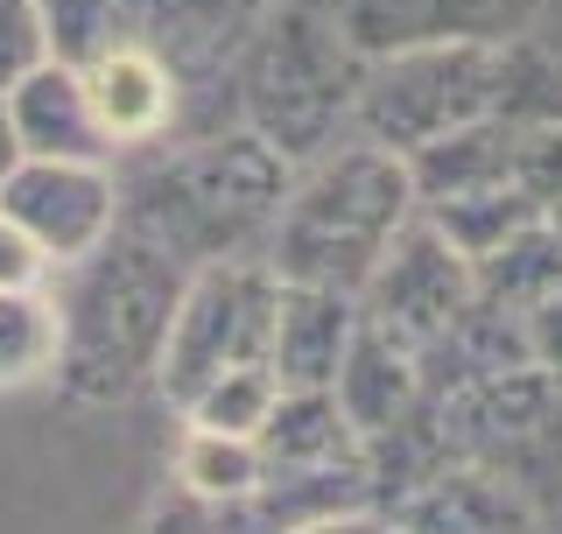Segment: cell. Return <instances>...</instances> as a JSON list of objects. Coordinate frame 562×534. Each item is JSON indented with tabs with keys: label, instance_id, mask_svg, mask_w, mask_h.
I'll return each mask as SVG.
<instances>
[{
	"label": "cell",
	"instance_id": "cell-1",
	"mask_svg": "<svg viewBox=\"0 0 562 534\" xmlns=\"http://www.w3.org/2000/svg\"><path fill=\"white\" fill-rule=\"evenodd\" d=\"M295 163L260 141L254 127L211 134L198 148H176L120 176V225H134L140 240L169 246L183 267L268 246L281 204H289Z\"/></svg>",
	"mask_w": 562,
	"mask_h": 534
},
{
	"label": "cell",
	"instance_id": "cell-2",
	"mask_svg": "<svg viewBox=\"0 0 562 534\" xmlns=\"http://www.w3.org/2000/svg\"><path fill=\"white\" fill-rule=\"evenodd\" d=\"M190 267L169 246L140 240L134 225H113L85 260H70V289H64V352H57V380L70 401H120L140 380H155L183 302Z\"/></svg>",
	"mask_w": 562,
	"mask_h": 534
},
{
	"label": "cell",
	"instance_id": "cell-3",
	"mask_svg": "<svg viewBox=\"0 0 562 534\" xmlns=\"http://www.w3.org/2000/svg\"><path fill=\"white\" fill-rule=\"evenodd\" d=\"M422 211L408 155L380 148V141H330L324 155H310L289 183L274 233H268V267L281 281H316V289L359 296L373 275L380 246L394 240V225H408Z\"/></svg>",
	"mask_w": 562,
	"mask_h": 534
},
{
	"label": "cell",
	"instance_id": "cell-4",
	"mask_svg": "<svg viewBox=\"0 0 562 534\" xmlns=\"http://www.w3.org/2000/svg\"><path fill=\"white\" fill-rule=\"evenodd\" d=\"M366 57L351 49L338 14H316L303 0L260 14L254 43L239 49V113L260 141H274L295 169L324 155L338 127H351Z\"/></svg>",
	"mask_w": 562,
	"mask_h": 534
},
{
	"label": "cell",
	"instance_id": "cell-5",
	"mask_svg": "<svg viewBox=\"0 0 562 534\" xmlns=\"http://www.w3.org/2000/svg\"><path fill=\"white\" fill-rule=\"evenodd\" d=\"M274 310H281V275L268 267V254H225V260L190 267L162 366H155L162 394L183 408L211 372L274 359Z\"/></svg>",
	"mask_w": 562,
	"mask_h": 534
},
{
	"label": "cell",
	"instance_id": "cell-6",
	"mask_svg": "<svg viewBox=\"0 0 562 534\" xmlns=\"http://www.w3.org/2000/svg\"><path fill=\"white\" fill-rule=\"evenodd\" d=\"M485 113H492V43H408L386 57H366L351 134L408 155Z\"/></svg>",
	"mask_w": 562,
	"mask_h": 534
},
{
	"label": "cell",
	"instance_id": "cell-7",
	"mask_svg": "<svg viewBox=\"0 0 562 534\" xmlns=\"http://www.w3.org/2000/svg\"><path fill=\"white\" fill-rule=\"evenodd\" d=\"M471 296H479L471 260L429 225V211H415V219L394 225V240L380 246L373 275H366V289H359V310L422 352L429 337H443L457 316H464Z\"/></svg>",
	"mask_w": 562,
	"mask_h": 534
},
{
	"label": "cell",
	"instance_id": "cell-8",
	"mask_svg": "<svg viewBox=\"0 0 562 534\" xmlns=\"http://www.w3.org/2000/svg\"><path fill=\"white\" fill-rule=\"evenodd\" d=\"M0 211L57 267H70L120 225V176L105 163H49V155H29L0 183Z\"/></svg>",
	"mask_w": 562,
	"mask_h": 534
},
{
	"label": "cell",
	"instance_id": "cell-9",
	"mask_svg": "<svg viewBox=\"0 0 562 534\" xmlns=\"http://www.w3.org/2000/svg\"><path fill=\"white\" fill-rule=\"evenodd\" d=\"M541 14V0H345L338 29L359 57L408 43H506Z\"/></svg>",
	"mask_w": 562,
	"mask_h": 534
},
{
	"label": "cell",
	"instance_id": "cell-10",
	"mask_svg": "<svg viewBox=\"0 0 562 534\" xmlns=\"http://www.w3.org/2000/svg\"><path fill=\"white\" fill-rule=\"evenodd\" d=\"M85 70V92H92V113H99V134L113 148H148V141H169L176 134V113H183V78L162 49L148 43H113L105 57L78 64Z\"/></svg>",
	"mask_w": 562,
	"mask_h": 534
},
{
	"label": "cell",
	"instance_id": "cell-11",
	"mask_svg": "<svg viewBox=\"0 0 562 534\" xmlns=\"http://www.w3.org/2000/svg\"><path fill=\"white\" fill-rule=\"evenodd\" d=\"M366 310L345 289H316V281H281L274 310V372L281 387H330L359 337Z\"/></svg>",
	"mask_w": 562,
	"mask_h": 534
},
{
	"label": "cell",
	"instance_id": "cell-12",
	"mask_svg": "<svg viewBox=\"0 0 562 534\" xmlns=\"http://www.w3.org/2000/svg\"><path fill=\"white\" fill-rule=\"evenodd\" d=\"M8 105H14V127H22L29 155H49V163H105L113 155L78 64H64V57L35 64L22 85H8Z\"/></svg>",
	"mask_w": 562,
	"mask_h": 534
},
{
	"label": "cell",
	"instance_id": "cell-13",
	"mask_svg": "<svg viewBox=\"0 0 562 534\" xmlns=\"http://www.w3.org/2000/svg\"><path fill=\"white\" fill-rule=\"evenodd\" d=\"M330 394H338V408L351 415L359 436H386L394 422H408L415 401H422V352L366 316L359 337H351V352H345V366H338V380H330Z\"/></svg>",
	"mask_w": 562,
	"mask_h": 534
},
{
	"label": "cell",
	"instance_id": "cell-14",
	"mask_svg": "<svg viewBox=\"0 0 562 534\" xmlns=\"http://www.w3.org/2000/svg\"><path fill=\"white\" fill-rule=\"evenodd\" d=\"M127 35L148 49H162L176 78L190 85V70L218 64L233 49L239 22H260V0H120Z\"/></svg>",
	"mask_w": 562,
	"mask_h": 534
},
{
	"label": "cell",
	"instance_id": "cell-15",
	"mask_svg": "<svg viewBox=\"0 0 562 534\" xmlns=\"http://www.w3.org/2000/svg\"><path fill=\"white\" fill-rule=\"evenodd\" d=\"M260 457L268 471H316V465H359L366 436L351 430L330 387H281L274 415L260 422Z\"/></svg>",
	"mask_w": 562,
	"mask_h": 534
},
{
	"label": "cell",
	"instance_id": "cell-16",
	"mask_svg": "<svg viewBox=\"0 0 562 534\" xmlns=\"http://www.w3.org/2000/svg\"><path fill=\"white\" fill-rule=\"evenodd\" d=\"M514 155H520V127L506 120H464V127L422 141L408 148V176H415V198L436 204V198H457V190H485V183H506L514 176Z\"/></svg>",
	"mask_w": 562,
	"mask_h": 534
},
{
	"label": "cell",
	"instance_id": "cell-17",
	"mask_svg": "<svg viewBox=\"0 0 562 534\" xmlns=\"http://www.w3.org/2000/svg\"><path fill=\"white\" fill-rule=\"evenodd\" d=\"M471 281H479L485 302H499V310H514V316H527L535 302H549L562 289V233L549 225V211L527 219L514 240H499L485 260H471Z\"/></svg>",
	"mask_w": 562,
	"mask_h": 534
},
{
	"label": "cell",
	"instance_id": "cell-18",
	"mask_svg": "<svg viewBox=\"0 0 562 534\" xmlns=\"http://www.w3.org/2000/svg\"><path fill=\"white\" fill-rule=\"evenodd\" d=\"M176 478H183L190 500L233 513L268 486V457H260V436H225V430H198L190 422L183 450H176Z\"/></svg>",
	"mask_w": 562,
	"mask_h": 534
},
{
	"label": "cell",
	"instance_id": "cell-19",
	"mask_svg": "<svg viewBox=\"0 0 562 534\" xmlns=\"http://www.w3.org/2000/svg\"><path fill=\"white\" fill-rule=\"evenodd\" d=\"M492 120H506L520 134L562 120V57H549L527 35L492 43Z\"/></svg>",
	"mask_w": 562,
	"mask_h": 534
},
{
	"label": "cell",
	"instance_id": "cell-20",
	"mask_svg": "<svg viewBox=\"0 0 562 534\" xmlns=\"http://www.w3.org/2000/svg\"><path fill=\"white\" fill-rule=\"evenodd\" d=\"M429 211V225L443 233L464 260H485L499 240H514L527 219H541V204L527 198V190L506 176V183H485V190H457V198H436V204H422Z\"/></svg>",
	"mask_w": 562,
	"mask_h": 534
},
{
	"label": "cell",
	"instance_id": "cell-21",
	"mask_svg": "<svg viewBox=\"0 0 562 534\" xmlns=\"http://www.w3.org/2000/svg\"><path fill=\"white\" fill-rule=\"evenodd\" d=\"M64 310L43 289H0V387H29L57 372Z\"/></svg>",
	"mask_w": 562,
	"mask_h": 534
},
{
	"label": "cell",
	"instance_id": "cell-22",
	"mask_svg": "<svg viewBox=\"0 0 562 534\" xmlns=\"http://www.w3.org/2000/svg\"><path fill=\"white\" fill-rule=\"evenodd\" d=\"M274 401H281L274 359H246V366L211 372L198 394L183 401V422H198V430H225V436H260V422L274 415Z\"/></svg>",
	"mask_w": 562,
	"mask_h": 534
},
{
	"label": "cell",
	"instance_id": "cell-23",
	"mask_svg": "<svg viewBox=\"0 0 562 534\" xmlns=\"http://www.w3.org/2000/svg\"><path fill=\"white\" fill-rule=\"evenodd\" d=\"M394 513H401V521H415V527H436V521H450V527H506V521H527V513L506 500L485 471H436L429 486L408 492Z\"/></svg>",
	"mask_w": 562,
	"mask_h": 534
},
{
	"label": "cell",
	"instance_id": "cell-24",
	"mask_svg": "<svg viewBox=\"0 0 562 534\" xmlns=\"http://www.w3.org/2000/svg\"><path fill=\"white\" fill-rule=\"evenodd\" d=\"M43 22H49V57L64 64H92L113 43H127L120 0H43Z\"/></svg>",
	"mask_w": 562,
	"mask_h": 534
},
{
	"label": "cell",
	"instance_id": "cell-25",
	"mask_svg": "<svg viewBox=\"0 0 562 534\" xmlns=\"http://www.w3.org/2000/svg\"><path fill=\"white\" fill-rule=\"evenodd\" d=\"M35 64H49L43 0H0V92H8V85H22Z\"/></svg>",
	"mask_w": 562,
	"mask_h": 534
},
{
	"label": "cell",
	"instance_id": "cell-26",
	"mask_svg": "<svg viewBox=\"0 0 562 534\" xmlns=\"http://www.w3.org/2000/svg\"><path fill=\"white\" fill-rule=\"evenodd\" d=\"M514 183L527 190L535 204L562 198V120H549V127H527L520 134V155H514Z\"/></svg>",
	"mask_w": 562,
	"mask_h": 534
},
{
	"label": "cell",
	"instance_id": "cell-27",
	"mask_svg": "<svg viewBox=\"0 0 562 534\" xmlns=\"http://www.w3.org/2000/svg\"><path fill=\"white\" fill-rule=\"evenodd\" d=\"M49 260L43 246H35L22 225L8 219V211H0V289H43V275H49Z\"/></svg>",
	"mask_w": 562,
	"mask_h": 534
},
{
	"label": "cell",
	"instance_id": "cell-28",
	"mask_svg": "<svg viewBox=\"0 0 562 534\" xmlns=\"http://www.w3.org/2000/svg\"><path fill=\"white\" fill-rule=\"evenodd\" d=\"M527 352H535V366L562 387V289L527 310Z\"/></svg>",
	"mask_w": 562,
	"mask_h": 534
},
{
	"label": "cell",
	"instance_id": "cell-29",
	"mask_svg": "<svg viewBox=\"0 0 562 534\" xmlns=\"http://www.w3.org/2000/svg\"><path fill=\"white\" fill-rule=\"evenodd\" d=\"M29 163V148H22V127H14V105H8V92H0V183H8L14 169Z\"/></svg>",
	"mask_w": 562,
	"mask_h": 534
},
{
	"label": "cell",
	"instance_id": "cell-30",
	"mask_svg": "<svg viewBox=\"0 0 562 534\" xmlns=\"http://www.w3.org/2000/svg\"><path fill=\"white\" fill-rule=\"evenodd\" d=\"M541 211H549V225H555V233H562V198H549V204H541Z\"/></svg>",
	"mask_w": 562,
	"mask_h": 534
}]
</instances>
